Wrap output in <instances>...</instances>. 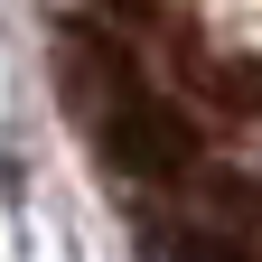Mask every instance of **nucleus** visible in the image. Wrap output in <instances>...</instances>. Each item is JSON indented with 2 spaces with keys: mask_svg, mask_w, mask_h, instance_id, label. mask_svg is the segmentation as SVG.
Wrapping results in <instances>:
<instances>
[{
  "mask_svg": "<svg viewBox=\"0 0 262 262\" xmlns=\"http://www.w3.org/2000/svg\"><path fill=\"white\" fill-rule=\"evenodd\" d=\"M56 75H66V103H75L84 141L103 150V169H122V178H178V169H187V122L159 103L113 47L66 38Z\"/></svg>",
  "mask_w": 262,
  "mask_h": 262,
  "instance_id": "obj_1",
  "label": "nucleus"
},
{
  "mask_svg": "<svg viewBox=\"0 0 262 262\" xmlns=\"http://www.w3.org/2000/svg\"><path fill=\"white\" fill-rule=\"evenodd\" d=\"M150 262H244V253L215 234H150Z\"/></svg>",
  "mask_w": 262,
  "mask_h": 262,
  "instance_id": "obj_2",
  "label": "nucleus"
}]
</instances>
